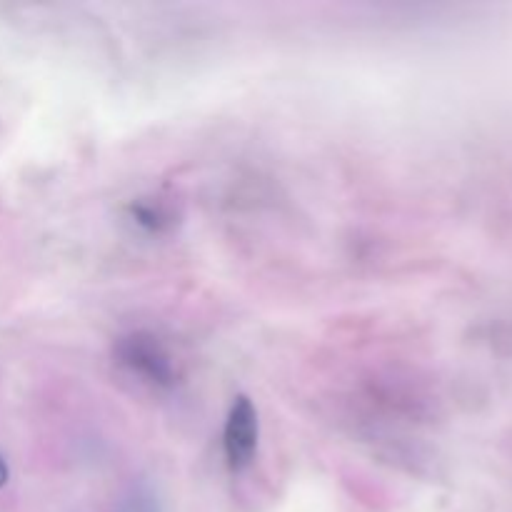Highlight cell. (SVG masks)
<instances>
[{
  "mask_svg": "<svg viewBox=\"0 0 512 512\" xmlns=\"http://www.w3.org/2000/svg\"><path fill=\"white\" fill-rule=\"evenodd\" d=\"M258 435V410L250 403V398L238 395L228 413V423H225L223 433V448L230 470L240 473V470L253 463L255 450H258Z\"/></svg>",
  "mask_w": 512,
  "mask_h": 512,
  "instance_id": "cell-1",
  "label": "cell"
},
{
  "mask_svg": "<svg viewBox=\"0 0 512 512\" xmlns=\"http://www.w3.org/2000/svg\"><path fill=\"white\" fill-rule=\"evenodd\" d=\"M120 358H123L125 365H130L133 373L145 375L150 383L165 385L173 380L170 358L160 348L158 340L148 338V335H133V338L123 340V345H120Z\"/></svg>",
  "mask_w": 512,
  "mask_h": 512,
  "instance_id": "cell-2",
  "label": "cell"
},
{
  "mask_svg": "<svg viewBox=\"0 0 512 512\" xmlns=\"http://www.w3.org/2000/svg\"><path fill=\"white\" fill-rule=\"evenodd\" d=\"M5 483H8V465H5V460L0 458V488H3Z\"/></svg>",
  "mask_w": 512,
  "mask_h": 512,
  "instance_id": "cell-4",
  "label": "cell"
},
{
  "mask_svg": "<svg viewBox=\"0 0 512 512\" xmlns=\"http://www.w3.org/2000/svg\"><path fill=\"white\" fill-rule=\"evenodd\" d=\"M115 512H160V505L153 490L148 485L138 483L120 498L118 510Z\"/></svg>",
  "mask_w": 512,
  "mask_h": 512,
  "instance_id": "cell-3",
  "label": "cell"
}]
</instances>
